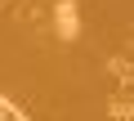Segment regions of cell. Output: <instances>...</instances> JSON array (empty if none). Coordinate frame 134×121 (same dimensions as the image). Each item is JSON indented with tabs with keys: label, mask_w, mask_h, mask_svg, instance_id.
Here are the masks:
<instances>
[{
	"label": "cell",
	"mask_w": 134,
	"mask_h": 121,
	"mask_svg": "<svg viewBox=\"0 0 134 121\" xmlns=\"http://www.w3.org/2000/svg\"><path fill=\"white\" fill-rule=\"evenodd\" d=\"M107 72L116 76V85H125V90L134 85V63H130V58H125V54H121V58H116V54L107 58Z\"/></svg>",
	"instance_id": "7a4b0ae2"
},
{
	"label": "cell",
	"mask_w": 134,
	"mask_h": 121,
	"mask_svg": "<svg viewBox=\"0 0 134 121\" xmlns=\"http://www.w3.org/2000/svg\"><path fill=\"white\" fill-rule=\"evenodd\" d=\"M49 18H54V31H58L63 45H72L81 36V5H76V0H54Z\"/></svg>",
	"instance_id": "6da1fadb"
},
{
	"label": "cell",
	"mask_w": 134,
	"mask_h": 121,
	"mask_svg": "<svg viewBox=\"0 0 134 121\" xmlns=\"http://www.w3.org/2000/svg\"><path fill=\"white\" fill-rule=\"evenodd\" d=\"M107 108H112V117H116V121H134V103H130L125 94H116Z\"/></svg>",
	"instance_id": "3957f363"
}]
</instances>
